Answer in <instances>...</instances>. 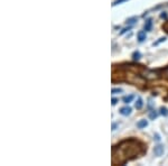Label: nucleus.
I'll return each instance as SVG.
<instances>
[{
  "instance_id": "f257e3e1",
  "label": "nucleus",
  "mask_w": 168,
  "mask_h": 166,
  "mask_svg": "<svg viewBox=\"0 0 168 166\" xmlns=\"http://www.w3.org/2000/svg\"><path fill=\"white\" fill-rule=\"evenodd\" d=\"M147 152V146L137 139H127L112 148V164L124 165L130 159L139 157Z\"/></svg>"
},
{
  "instance_id": "f03ea898",
  "label": "nucleus",
  "mask_w": 168,
  "mask_h": 166,
  "mask_svg": "<svg viewBox=\"0 0 168 166\" xmlns=\"http://www.w3.org/2000/svg\"><path fill=\"white\" fill-rule=\"evenodd\" d=\"M146 30H140L138 34H137V38H138V42L139 43H142L146 41V38H147V35H146Z\"/></svg>"
},
{
  "instance_id": "7ed1b4c3",
  "label": "nucleus",
  "mask_w": 168,
  "mask_h": 166,
  "mask_svg": "<svg viewBox=\"0 0 168 166\" xmlns=\"http://www.w3.org/2000/svg\"><path fill=\"white\" fill-rule=\"evenodd\" d=\"M154 154H155L156 156H161L164 154V146L163 145L156 146L155 148H154Z\"/></svg>"
},
{
  "instance_id": "20e7f679",
  "label": "nucleus",
  "mask_w": 168,
  "mask_h": 166,
  "mask_svg": "<svg viewBox=\"0 0 168 166\" xmlns=\"http://www.w3.org/2000/svg\"><path fill=\"white\" fill-rule=\"evenodd\" d=\"M120 113L122 116H129L131 113V108L130 107H123L120 109Z\"/></svg>"
},
{
  "instance_id": "39448f33",
  "label": "nucleus",
  "mask_w": 168,
  "mask_h": 166,
  "mask_svg": "<svg viewBox=\"0 0 168 166\" xmlns=\"http://www.w3.org/2000/svg\"><path fill=\"white\" fill-rule=\"evenodd\" d=\"M151 28H152V20L151 19H147L146 23H145V26H143V29L146 32H150Z\"/></svg>"
},
{
  "instance_id": "423d86ee",
  "label": "nucleus",
  "mask_w": 168,
  "mask_h": 166,
  "mask_svg": "<svg viewBox=\"0 0 168 166\" xmlns=\"http://www.w3.org/2000/svg\"><path fill=\"white\" fill-rule=\"evenodd\" d=\"M147 126H148V121H147V120H145V119L140 120L138 124H137V127L140 128V129H142V128H146Z\"/></svg>"
},
{
  "instance_id": "0eeeda50",
  "label": "nucleus",
  "mask_w": 168,
  "mask_h": 166,
  "mask_svg": "<svg viewBox=\"0 0 168 166\" xmlns=\"http://www.w3.org/2000/svg\"><path fill=\"white\" fill-rule=\"evenodd\" d=\"M143 106V102H142V99L141 98H138L137 99V101H136V103H134V107H136V109H141Z\"/></svg>"
},
{
  "instance_id": "6e6552de",
  "label": "nucleus",
  "mask_w": 168,
  "mask_h": 166,
  "mask_svg": "<svg viewBox=\"0 0 168 166\" xmlns=\"http://www.w3.org/2000/svg\"><path fill=\"white\" fill-rule=\"evenodd\" d=\"M134 95H132V94H130V95H126V97H123V98H122V101H123V102L124 103H130L131 101H132V100H134Z\"/></svg>"
},
{
  "instance_id": "1a4fd4ad",
  "label": "nucleus",
  "mask_w": 168,
  "mask_h": 166,
  "mask_svg": "<svg viewBox=\"0 0 168 166\" xmlns=\"http://www.w3.org/2000/svg\"><path fill=\"white\" fill-rule=\"evenodd\" d=\"M157 117H158V112L156 110H151L150 112H149V118H150L151 120H155Z\"/></svg>"
},
{
  "instance_id": "9d476101",
  "label": "nucleus",
  "mask_w": 168,
  "mask_h": 166,
  "mask_svg": "<svg viewBox=\"0 0 168 166\" xmlns=\"http://www.w3.org/2000/svg\"><path fill=\"white\" fill-rule=\"evenodd\" d=\"M138 21V18L137 17H132V18H129V19H127V24L128 25H134V24H136Z\"/></svg>"
},
{
  "instance_id": "9b49d317",
  "label": "nucleus",
  "mask_w": 168,
  "mask_h": 166,
  "mask_svg": "<svg viewBox=\"0 0 168 166\" xmlns=\"http://www.w3.org/2000/svg\"><path fill=\"white\" fill-rule=\"evenodd\" d=\"M141 57V53L139 51H134V53H132V59L134 60H139Z\"/></svg>"
},
{
  "instance_id": "f8f14e48",
  "label": "nucleus",
  "mask_w": 168,
  "mask_h": 166,
  "mask_svg": "<svg viewBox=\"0 0 168 166\" xmlns=\"http://www.w3.org/2000/svg\"><path fill=\"white\" fill-rule=\"evenodd\" d=\"M122 89L121 88H114V89L111 90V93L112 94H117V93H121Z\"/></svg>"
},
{
  "instance_id": "ddd939ff",
  "label": "nucleus",
  "mask_w": 168,
  "mask_h": 166,
  "mask_svg": "<svg viewBox=\"0 0 168 166\" xmlns=\"http://www.w3.org/2000/svg\"><path fill=\"white\" fill-rule=\"evenodd\" d=\"M160 113H161L163 116H167L168 115L167 109H166V108H164V107H161V108H160Z\"/></svg>"
},
{
  "instance_id": "4468645a",
  "label": "nucleus",
  "mask_w": 168,
  "mask_h": 166,
  "mask_svg": "<svg viewBox=\"0 0 168 166\" xmlns=\"http://www.w3.org/2000/svg\"><path fill=\"white\" fill-rule=\"evenodd\" d=\"M126 1H128V0H116L114 1L113 4H112V6H117V5H120V4H122V2H126Z\"/></svg>"
},
{
  "instance_id": "2eb2a0df",
  "label": "nucleus",
  "mask_w": 168,
  "mask_h": 166,
  "mask_svg": "<svg viewBox=\"0 0 168 166\" xmlns=\"http://www.w3.org/2000/svg\"><path fill=\"white\" fill-rule=\"evenodd\" d=\"M165 41H166V38H165V37H161V38H159V41H157L156 43H154V46H155V45H158V44H160V43L165 42Z\"/></svg>"
},
{
  "instance_id": "dca6fc26",
  "label": "nucleus",
  "mask_w": 168,
  "mask_h": 166,
  "mask_svg": "<svg viewBox=\"0 0 168 166\" xmlns=\"http://www.w3.org/2000/svg\"><path fill=\"white\" fill-rule=\"evenodd\" d=\"M118 102H119V99L112 98V100H111V103H112V106H116V104H117Z\"/></svg>"
},
{
  "instance_id": "f3484780",
  "label": "nucleus",
  "mask_w": 168,
  "mask_h": 166,
  "mask_svg": "<svg viewBox=\"0 0 168 166\" xmlns=\"http://www.w3.org/2000/svg\"><path fill=\"white\" fill-rule=\"evenodd\" d=\"M130 28H131V27H127V28H123V29L120 32V35H123L124 33H127L128 30H130Z\"/></svg>"
},
{
  "instance_id": "a211bd4d",
  "label": "nucleus",
  "mask_w": 168,
  "mask_h": 166,
  "mask_svg": "<svg viewBox=\"0 0 168 166\" xmlns=\"http://www.w3.org/2000/svg\"><path fill=\"white\" fill-rule=\"evenodd\" d=\"M118 127V124H113L112 125V130H116V128Z\"/></svg>"
},
{
  "instance_id": "6ab92c4d",
  "label": "nucleus",
  "mask_w": 168,
  "mask_h": 166,
  "mask_svg": "<svg viewBox=\"0 0 168 166\" xmlns=\"http://www.w3.org/2000/svg\"><path fill=\"white\" fill-rule=\"evenodd\" d=\"M160 17H161V18H166V17H167V15H166L165 13H163L161 15H160Z\"/></svg>"
},
{
  "instance_id": "aec40b11",
  "label": "nucleus",
  "mask_w": 168,
  "mask_h": 166,
  "mask_svg": "<svg viewBox=\"0 0 168 166\" xmlns=\"http://www.w3.org/2000/svg\"><path fill=\"white\" fill-rule=\"evenodd\" d=\"M156 140H160V138H159V136H158V135H156Z\"/></svg>"
},
{
  "instance_id": "412c9836",
  "label": "nucleus",
  "mask_w": 168,
  "mask_h": 166,
  "mask_svg": "<svg viewBox=\"0 0 168 166\" xmlns=\"http://www.w3.org/2000/svg\"><path fill=\"white\" fill-rule=\"evenodd\" d=\"M166 70H167V71H168V68H166Z\"/></svg>"
}]
</instances>
